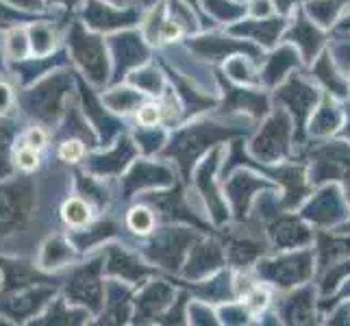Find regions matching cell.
I'll return each instance as SVG.
<instances>
[{
  "label": "cell",
  "instance_id": "8fae6325",
  "mask_svg": "<svg viewBox=\"0 0 350 326\" xmlns=\"http://www.w3.org/2000/svg\"><path fill=\"white\" fill-rule=\"evenodd\" d=\"M285 27V20L283 18H274V20H265V22H252V24H241V27H235L237 33H244L255 38L259 42H263L265 46H272L279 38V33Z\"/></svg>",
  "mask_w": 350,
  "mask_h": 326
},
{
  "label": "cell",
  "instance_id": "5bb4252c",
  "mask_svg": "<svg viewBox=\"0 0 350 326\" xmlns=\"http://www.w3.org/2000/svg\"><path fill=\"white\" fill-rule=\"evenodd\" d=\"M311 307H313L311 294L305 289V292H298L296 296L287 298L285 309H283V316L289 322H309V318H311Z\"/></svg>",
  "mask_w": 350,
  "mask_h": 326
},
{
  "label": "cell",
  "instance_id": "30bf717a",
  "mask_svg": "<svg viewBox=\"0 0 350 326\" xmlns=\"http://www.w3.org/2000/svg\"><path fill=\"white\" fill-rule=\"evenodd\" d=\"M22 209H24V194L18 187L0 189V226L16 224L22 217Z\"/></svg>",
  "mask_w": 350,
  "mask_h": 326
},
{
  "label": "cell",
  "instance_id": "5b68a950",
  "mask_svg": "<svg viewBox=\"0 0 350 326\" xmlns=\"http://www.w3.org/2000/svg\"><path fill=\"white\" fill-rule=\"evenodd\" d=\"M289 42H294L300 51H303L307 62H311L313 55L320 51V46L324 44V35L313 27V22H309L303 14H298V22L294 24L292 33H289Z\"/></svg>",
  "mask_w": 350,
  "mask_h": 326
},
{
  "label": "cell",
  "instance_id": "ac0fdd59",
  "mask_svg": "<svg viewBox=\"0 0 350 326\" xmlns=\"http://www.w3.org/2000/svg\"><path fill=\"white\" fill-rule=\"evenodd\" d=\"M228 72L235 74V79H239V81H246V83L255 81L252 72L244 66V59H235V62H231V66H228Z\"/></svg>",
  "mask_w": 350,
  "mask_h": 326
},
{
  "label": "cell",
  "instance_id": "7a4b0ae2",
  "mask_svg": "<svg viewBox=\"0 0 350 326\" xmlns=\"http://www.w3.org/2000/svg\"><path fill=\"white\" fill-rule=\"evenodd\" d=\"M259 272L265 279L274 281L276 285H298L300 281L309 279L311 274V255L309 252H300L294 257H285V259H276L270 263H263V268Z\"/></svg>",
  "mask_w": 350,
  "mask_h": 326
},
{
  "label": "cell",
  "instance_id": "2e32d148",
  "mask_svg": "<svg viewBox=\"0 0 350 326\" xmlns=\"http://www.w3.org/2000/svg\"><path fill=\"white\" fill-rule=\"evenodd\" d=\"M129 222H131V226L135 228L137 233H148L150 228H152V215L146 209H135V211L131 213Z\"/></svg>",
  "mask_w": 350,
  "mask_h": 326
},
{
  "label": "cell",
  "instance_id": "8992f818",
  "mask_svg": "<svg viewBox=\"0 0 350 326\" xmlns=\"http://www.w3.org/2000/svg\"><path fill=\"white\" fill-rule=\"evenodd\" d=\"M344 211V204H342V198L337 194V189H324L322 194L309 204L307 209V215L313 217L316 222H335L344 217L346 213Z\"/></svg>",
  "mask_w": 350,
  "mask_h": 326
},
{
  "label": "cell",
  "instance_id": "d6986e66",
  "mask_svg": "<svg viewBox=\"0 0 350 326\" xmlns=\"http://www.w3.org/2000/svg\"><path fill=\"white\" fill-rule=\"evenodd\" d=\"M83 154V148L79 141H66L62 148V159L64 161H79Z\"/></svg>",
  "mask_w": 350,
  "mask_h": 326
},
{
  "label": "cell",
  "instance_id": "603a6c76",
  "mask_svg": "<svg viewBox=\"0 0 350 326\" xmlns=\"http://www.w3.org/2000/svg\"><path fill=\"white\" fill-rule=\"evenodd\" d=\"M342 29H344V31H350V16H348V18L344 20V24H342Z\"/></svg>",
  "mask_w": 350,
  "mask_h": 326
},
{
  "label": "cell",
  "instance_id": "9a60e30c",
  "mask_svg": "<svg viewBox=\"0 0 350 326\" xmlns=\"http://www.w3.org/2000/svg\"><path fill=\"white\" fill-rule=\"evenodd\" d=\"M64 217H66V222H68V224H72V226H81V224H85V222H88L90 209H88V204H85V202H81V200H70V202H66V207H64Z\"/></svg>",
  "mask_w": 350,
  "mask_h": 326
},
{
  "label": "cell",
  "instance_id": "d4e9b609",
  "mask_svg": "<svg viewBox=\"0 0 350 326\" xmlns=\"http://www.w3.org/2000/svg\"><path fill=\"white\" fill-rule=\"evenodd\" d=\"M66 3H75V0H66Z\"/></svg>",
  "mask_w": 350,
  "mask_h": 326
},
{
  "label": "cell",
  "instance_id": "4fadbf2b",
  "mask_svg": "<svg viewBox=\"0 0 350 326\" xmlns=\"http://www.w3.org/2000/svg\"><path fill=\"white\" fill-rule=\"evenodd\" d=\"M194 48L200 55H209L211 59L226 57L228 53H235V51H246L250 55H255V48H250L246 44L241 46V44H235V42H226L224 38H204L200 42H194Z\"/></svg>",
  "mask_w": 350,
  "mask_h": 326
},
{
  "label": "cell",
  "instance_id": "e0dca14e",
  "mask_svg": "<svg viewBox=\"0 0 350 326\" xmlns=\"http://www.w3.org/2000/svg\"><path fill=\"white\" fill-rule=\"evenodd\" d=\"M246 305H248L250 309H255V311L263 309L265 305H268V294H265V289H261V287H252L250 292L246 294Z\"/></svg>",
  "mask_w": 350,
  "mask_h": 326
},
{
  "label": "cell",
  "instance_id": "ba28073f",
  "mask_svg": "<svg viewBox=\"0 0 350 326\" xmlns=\"http://www.w3.org/2000/svg\"><path fill=\"white\" fill-rule=\"evenodd\" d=\"M272 235H274L276 246H283V248H294L298 244H307L309 241L307 226L300 224L296 217H287V220L276 222Z\"/></svg>",
  "mask_w": 350,
  "mask_h": 326
},
{
  "label": "cell",
  "instance_id": "7402d4cb",
  "mask_svg": "<svg viewBox=\"0 0 350 326\" xmlns=\"http://www.w3.org/2000/svg\"><path fill=\"white\" fill-rule=\"evenodd\" d=\"M9 103V90L0 85V107H5Z\"/></svg>",
  "mask_w": 350,
  "mask_h": 326
},
{
  "label": "cell",
  "instance_id": "9c48e42d",
  "mask_svg": "<svg viewBox=\"0 0 350 326\" xmlns=\"http://www.w3.org/2000/svg\"><path fill=\"white\" fill-rule=\"evenodd\" d=\"M298 66V55L294 48H281L279 53H274L270 57V62L268 66H265V72H263V81L268 83V85H276L283 77H285V72L287 70H292Z\"/></svg>",
  "mask_w": 350,
  "mask_h": 326
},
{
  "label": "cell",
  "instance_id": "ffe728a7",
  "mask_svg": "<svg viewBox=\"0 0 350 326\" xmlns=\"http://www.w3.org/2000/svg\"><path fill=\"white\" fill-rule=\"evenodd\" d=\"M18 161L22 167H35V163H38V154H35L31 148H24L18 152Z\"/></svg>",
  "mask_w": 350,
  "mask_h": 326
},
{
  "label": "cell",
  "instance_id": "52a82bcc",
  "mask_svg": "<svg viewBox=\"0 0 350 326\" xmlns=\"http://www.w3.org/2000/svg\"><path fill=\"white\" fill-rule=\"evenodd\" d=\"M311 74L316 77L331 94L342 96V98H344V96H348V83L344 81V77L340 74V72H337V70L333 68L329 53H324V55L320 57V62H318L316 66H313Z\"/></svg>",
  "mask_w": 350,
  "mask_h": 326
},
{
  "label": "cell",
  "instance_id": "7c38bea8",
  "mask_svg": "<svg viewBox=\"0 0 350 326\" xmlns=\"http://www.w3.org/2000/svg\"><path fill=\"white\" fill-rule=\"evenodd\" d=\"M342 122V113L340 107H335L329 98L322 103V107L318 109V113L311 120V133L313 135H329L333 133Z\"/></svg>",
  "mask_w": 350,
  "mask_h": 326
},
{
  "label": "cell",
  "instance_id": "277c9868",
  "mask_svg": "<svg viewBox=\"0 0 350 326\" xmlns=\"http://www.w3.org/2000/svg\"><path fill=\"white\" fill-rule=\"evenodd\" d=\"M276 98H281L289 109H292V113L296 116L298 135H300V133H303V128H305L307 118L311 116L313 109H316V103H318V94H316V90H313L311 85H307L305 81L292 79L285 87L279 90V94H276Z\"/></svg>",
  "mask_w": 350,
  "mask_h": 326
},
{
  "label": "cell",
  "instance_id": "6da1fadb",
  "mask_svg": "<svg viewBox=\"0 0 350 326\" xmlns=\"http://www.w3.org/2000/svg\"><path fill=\"white\" fill-rule=\"evenodd\" d=\"M289 118L287 113L283 111H276L268 122H265L263 131L259 133V137L255 139V154L259 159H265V161H276L281 159L287 150V141H289Z\"/></svg>",
  "mask_w": 350,
  "mask_h": 326
},
{
  "label": "cell",
  "instance_id": "cb8c5ba5",
  "mask_svg": "<svg viewBox=\"0 0 350 326\" xmlns=\"http://www.w3.org/2000/svg\"><path fill=\"white\" fill-rule=\"evenodd\" d=\"M346 137H350V120H348V128H346V133H344Z\"/></svg>",
  "mask_w": 350,
  "mask_h": 326
},
{
  "label": "cell",
  "instance_id": "3957f363",
  "mask_svg": "<svg viewBox=\"0 0 350 326\" xmlns=\"http://www.w3.org/2000/svg\"><path fill=\"white\" fill-rule=\"evenodd\" d=\"M72 48H75L77 62L90 72L92 81L103 83L107 79V64H105V48L98 42V38H90L79 27L72 35Z\"/></svg>",
  "mask_w": 350,
  "mask_h": 326
},
{
  "label": "cell",
  "instance_id": "44dd1931",
  "mask_svg": "<svg viewBox=\"0 0 350 326\" xmlns=\"http://www.w3.org/2000/svg\"><path fill=\"white\" fill-rule=\"evenodd\" d=\"M274 3H276V7H279V9L283 11V14H285V11L294 5V0H274Z\"/></svg>",
  "mask_w": 350,
  "mask_h": 326
}]
</instances>
